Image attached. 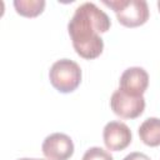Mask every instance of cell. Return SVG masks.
Segmentation results:
<instances>
[{
	"mask_svg": "<svg viewBox=\"0 0 160 160\" xmlns=\"http://www.w3.org/2000/svg\"><path fill=\"white\" fill-rule=\"evenodd\" d=\"M111 26L110 18L94 2H84L76 8L68 24V31L76 54L86 60L96 59L104 50L100 34Z\"/></svg>",
	"mask_w": 160,
	"mask_h": 160,
	"instance_id": "obj_1",
	"label": "cell"
},
{
	"mask_svg": "<svg viewBox=\"0 0 160 160\" xmlns=\"http://www.w3.org/2000/svg\"><path fill=\"white\" fill-rule=\"evenodd\" d=\"M112 9L118 21L126 28H138L149 20V6L145 0H102Z\"/></svg>",
	"mask_w": 160,
	"mask_h": 160,
	"instance_id": "obj_2",
	"label": "cell"
},
{
	"mask_svg": "<svg viewBox=\"0 0 160 160\" xmlns=\"http://www.w3.org/2000/svg\"><path fill=\"white\" fill-rule=\"evenodd\" d=\"M51 85L62 94L72 92L81 82V69L78 62L70 59L55 61L49 71Z\"/></svg>",
	"mask_w": 160,
	"mask_h": 160,
	"instance_id": "obj_3",
	"label": "cell"
},
{
	"mask_svg": "<svg viewBox=\"0 0 160 160\" xmlns=\"http://www.w3.org/2000/svg\"><path fill=\"white\" fill-rule=\"evenodd\" d=\"M110 108L112 112L122 119H136L144 112V96H131L118 89L110 98Z\"/></svg>",
	"mask_w": 160,
	"mask_h": 160,
	"instance_id": "obj_4",
	"label": "cell"
},
{
	"mask_svg": "<svg viewBox=\"0 0 160 160\" xmlns=\"http://www.w3.org/2000/svg\"><path fill=\"white\" fill-rule=\"evenodd\" d=\"M41 150L48 160H69L74 154V142L69 135L54 132L44 139Z\"/></svg>",
	"mask_w": 160,
	"mask_h": 160,
	"instance_id": "obj_5",
	"label": "cell"
},
{
	"mask_svg": "<svg viewBox=\"0 0 160 160\" xmlns=\"http://www.w3.org/2000/svg\"><path fill=\"white\" fill-rule=\"evenodd\" d=\"M104 144L110 151H121L126 149L132 140L131 130L121 121H110L102 130Z\"/></svg>",
	"mask_w": 160,
	"mask_h": 160,
	"instance_id": "obj_6",
	"label": "cell"
},
{
	"mask_svg": "<svg viewBox=\"0 0 160 160\" xmlns=\"http://www.w3.org/2000/svg\"><path fill=\"white\" fill-rule=\"evenodd\" d=\"M120 90L131 96H142L149 86V74L140 66L126 69L119 80Z\"/></svg>",
	"mask_w": 160,
	"mask_h": 160,
	"instance_id": "obj_7",
	"label": "cell"
},
{
	"mask_svg": "<svg viewBox=\"0 0 160 160\" xmlns=\"http://www.w3.org/2000/svg\"><path fill=\"white\" fill-rule=\"evenodd\" d=\"M140 140L151 148L160 145V119L159 118H148L139 126Z\"/></svg>",
	"mask_w": 160,
	"mask_h": 160,
	"instance_id": "obj_8",
	"label": "cell"
},
{
	"mask_svg": "<svg viewBox=\"0 0 160 160\" xmlns=\"http://www.w3.org/2000/svg\"><path fill=\"white\" fill-rule=\"evenodd\" d=\"M46 2L44 0H15L14 8L16 12L25 18H35L40 15L45 9Z\"/></svg>",
	"mask_w": 160,
	"mask_h": 160,
	"instance_id": "obj_9",
	"label": "cell"
},
{
	"mask_svg": "<svg viewBox=\"0 0 160 160\" xmlns=\"http://www.w3.org/2000/svg\"><path fill=\"white\" fill-rule=\"evenodd\" d=\"M82 160H114L112 155L99 146H92L85 151Z\"/></svg>",
	"mask_w": 160,
	"mask_h": 160,
	"instance_id": "obj_10",
	"label": "cell"
},
{
	"mask_svg": "<svg viewBox=\"0 0 160 160\" xmlns=\"http://www.w3.org/2000/svg\"><path fill=\"white\" fill-rule=\"evenodd\" d=\"M122 160H151L146 154L144 152H139V151H134L128 154Z\"/></svg>",
	"mask_w": 160,
	"mask_h": 160,
	"instance_id": "obj_11",
	"label": "cell"
},
{
	"mask_svg": "<svg viewBox=\"0 0 160 160\" xmlns=\"http://www.w3.org/2000/svg\"><path fill=\"white\" fill-rule=\"evenodd\" d=\"M19 160H44V159H32V158H22V159H19Z\"/></svg>",
	"mask_w": 160,
	"mask_h": 160,
	"instance_id": "obj_12",
	"label": "cell"
},
{
	"mask_svg": "<svg viewBox=\"0 0 160 160\" xmlns=\"http://www.w3.org/2000/svg\"><path fill=\"white\" fill-rule=\"evenodd\" d=\"M158 9H159V12H160V0L158 1Z\"/></svg>",
	"mask_w": 160,
	"mask_h": 160,
	"instance_id": "obj_13",
	"label": "cell"
}]
</instances>
